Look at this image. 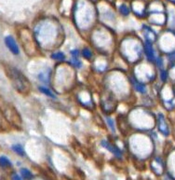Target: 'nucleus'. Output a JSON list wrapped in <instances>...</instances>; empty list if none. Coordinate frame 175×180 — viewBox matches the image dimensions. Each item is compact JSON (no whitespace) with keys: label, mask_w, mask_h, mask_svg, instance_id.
<instances>
[{"label":"nucleus","mask_w":175,"mask_h":180,"mask_svg":"<svg viewBox=\"0 0 175 180\" xmlns=\"http://www.w3.org/2000/svg\"><path fill=\"white\" fill-rule=\"evenodd\" d=\"M107 122H108V124H110V127H111V129L114 131V123H113L112 120H111V119H107Z\"/></svg>","instance_id":"obj_13"},{"label":"nucleus","mask_w":175,"mask_h":180,"mask_svg":"<svg viewBox=\"0 0 175 180\" xmlns=\"http://www.w3.org/2000/svg\"><path fill=\"white\" fill-rule=\"evenodd\" d=\"M12 164L10 163V161L5 157V156H1L0 157V166L3 167V168H7V167H10Z\"/></svg>","instance_id":"obj_5"},{"label":"nucleus","mask_w":175,"mask_h":180,"mask_svg":"<svg viewBox=\"0 0 175 180\" xmlns=\"http://www.w3.org/2000/svg\"><path fill=\"white\" fill-rule=\"evenodd\" d=\"M134 85H135V89H136L138 92H145V86H144L142 83H139V82H134Z\"/></svg>","instance_id":"obj_10"},{"label":"nucleus","mask_w":175,"mask_h":180,"mask_svg":"<svg viewBox=\"0 0 175 180\" xmlns=\"http://www.w3.org/2000/svg\"><path fill=\"white\" fill-rule=\"evenodd\" d=\"M12 180H21V178H20V176H18L17 174H14L12 176Z\"/></svg>","instance_id":"obj_14"},{"label":"nucleus","mask_w":175,"mask_h":180,"mask_svg":"<svg viewBox=\"0 0 175 180\" xmlns=\"http://www.w3.org/2000/svg\"><path fill=\"white\" fill-rule=\"evenodd\" d=\"M82 53H83V56H84L85 58H87V59H90L91 56H92V53H91V51H90L89 49H84L83 51H82Z\"/></svg>","instance_id":"obj_11"},{"label":"nucleus","mask_w":175,"mask_h":180,"mask_svg":"<svg viewBox=\"0 0 175 180\" xmlns=\"http://www.w3.org/2000/svg\"><path fill=\"white\" fill-rule=\"evenodd\" d=\"M40 89V91L43 92V93H45V94H47L48 96H49V97H51V98H55V96H54V94L49 91V89H48V88H45V87H40L39 88Z\"/></svg>","instance_id":"obj_8"},{"label":"nucleus","mask_w":175,"mask_h":180,"mask_svg":"<svg viewBox=\"0 0 175 180\" xmlns=\"http://www.w3.org/2000/svg\"><path fill=\"white\" fill-rule=\"evenodd\" d=\"M11 149H12V150L15 151L17 154H19V155H21V156H24V150H23L22 147H21L20 144L13 145Z\"/></svg>","instance_id":"obj_6"},{"label":"nucleus","mask_w":175,"mask_h":180,"mask_svg":"<svg viewBox=\"0 0 175 180\" xmlns=\"http://www.w3.org/2000/svg\"><path fill=\"white\" fill-rule=\"evenodd\" d=\"M52 58L54 60H59V61H62L64 60V54L62 53V52H57V53H54L52 55Z\"/></svg>","instance_id":"obj_9"},{"label":"nucleus","mask_w":175,"mask_h":180,"mask_svg":"<svg viewBox=\"0 0 175 180\" xmlns=\"http://www.w3.org/2000/svg\"><path fill=\"white\" fill-rule=\"evenodd\" d=\"M7 76L11 80V83L13 86L21 92H23L28 90L29 88V82L28 79L16 68H9L7 70Z\"/></svg>","instance_id":"obj_1"},{"label":"nucleus","mask_w":175,"mask_h":180,"mask_svg":"<svg viewBox=\"0 0 175 180\" xmlns=\"http://www.w3.org/2000/svg\"><path fill=\"white\" fill-rule=\"evenodd\" d=\"M145 49V55L147 56V58H148L150 61H153V60H154V57H155V55H154V49H153L152 44L150 43L149 40H146Z\"/></svg>","instance_id":"obj_4"},{"label":"nucleus","mask_w":175,"mask_h":180,"mask_svg":"<svg viewBox=\"0 0 175 180\" xmlns=\"http://www.w3.org/2000/svg\"><path fill=\"white\" fill-rule=\"evenodd\" d=\"M101 145H102L104 148H105L107 150H109L110 152H112V153H113L116 157H117V158H121V156H122L121 151H120L117 148H116L115 146H113L112 144L108 143L107 141H102V142H101Z\"/></svg>","instance_id":"obj_3"},{"label":"nucleus","mask_w":175,"mask_h":180,"mask_svg":"<svg viewBox=\"0 0 175 180\" xmlns=\"http://www.w3.org/2000/svg\"><path fill=\"white\" fill-rule=\"evenodd\" d=\"M120 11H121V13L124 14V15H128V14H129V9H128V7H127L126 6H124V5H122V6L120 7Z\"/></svg>","instance_id":"obj_12"},{"label":"nucleus","mask_w":175,"mask_h":180,"mask_svg":"<svg viewBox=\"0 0 175 180\" xmlns=\"http://www.w3.org/2000/svg\"><path fill=\"white\" fill-rule=\"evenodd\" d=\"M5 44L7 47V49L13 53V54H19L20 53V50H19V46L16 42V40L14 39L13 36H7L5 37Z\"/></svg>","instance_id":"obj_2"},{"label":"nucleus","mask_w":175,"mask_h":180,"mask_svg":"<svg viewBox=\"0 0 175 180\" xmlns=\"http://www.w3.org/2000/svg\"><path fill=\"white\" fill-rule=\"evenodd\" d=\"M21 177L24 178V179H31L32 178H33V175H32V173L28 170V169H25V168H22V169H21Z\"/></svg>","instance_id":"obj_7"}]
</instances>
